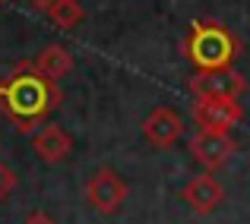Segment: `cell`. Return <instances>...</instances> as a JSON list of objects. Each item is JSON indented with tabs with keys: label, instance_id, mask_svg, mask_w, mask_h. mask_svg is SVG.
<instances>
[{
	"label": "cell",
	"instance_id": "1",
	"mask_svg": "<svg viewBox=\"0 0 250 224\" xmlns=\"http://www.w3.org/2000/svg\"><path fill=\"white\" fill-rule=\"evenodd\" d=\"M61 89L48 76L38 73L32 60H22L0 79V114L19 130V133H35L44 127L51 114L61 104Z\"/></svg>",
	"mask_w": 250,
	"mask_h": 224
},
{
	"label": "cell",
	"instance_id": "2",
	"mask_svg": "<svg viewBox=\"0 0 250 224\" xmlns=\"http://www.w3.org/2000/svg\"><path fill=\"white\" fill-rule=\"evenodd\" d=\"M181 51L193 63V70H219L231 67V60L241 54V41L219 19H196L184 38Z\"/></svg>",
	"mask_w": 250,
	"mask_h": 224
},
{
	"label": "cell",
	"instance_id": "3",
	"mask_svg": "<svg viewBox=\"0 0 250 224\" xmlns=\"http://www.w3.org/2000/svg\"><path fill=\"white\" fill-rule=\"evenodd\" d=\"M85 202L102 215H114L127 202V183L117 177V170L98 168L85 183Z\"/></svg>",
	"mask_w": 250,
	"mask_h": 224
},
{
	"label": "cell",
	"instance_id": "4",
	"mask_svg": "<svg viewBox=\"0 0 250 224\" xmlns=\"http://www.w3.org/2000/svg\"><path fill=\"white\" fill-rule=\"evenodd\" d=\"M193 120L200 123V130H215V133H228L231 127H238L244 111H241L238 98H196L193 101Z\"/></svg>",
	"mask_w": 250,
	"mask_h": 224
},
{
	"label": "cell",
	"instance_id": "5",
	"mask_svg": "<svg viewBox=\"0 0 250 224\" xmlns=\"http://www.w3.org/2000/svg\"><path fill=\"white\" fill-rule=\"evenodd\" d=\"M190 92L196 98H238L247 89L244 76L234 73L231 67H219V70H196L190 76Z\"/></svg>",
	"mask_w": 250,
	"mask_h": 224
},
{
	"label": "cell",
	"instance_id": "6",
	"mask_svg": "<svg viewBox=\"0 0 250 224\" xmlns=\"http://www.w3.org/2000/svg\"><path fill=\"white\" fill-rule=\"evenodd\" d=\"M190 158L196 164H203L206 170H219L222 164H228V158L238 151V142L228 133H215V130H200L190 139Z\"/></svg>",
	"mask_w": 250,
	"mask_h": 224
},
{
	"label": "cell",
	"instance_id": "7",
	"mask_svg": "<svg viewBox=\"0 0 250 224\" xmlns=\"http://www.w3.org/2000/svg\"><path fill=\"white\" fill-rule=\"evenodd\" d=\"M181 196L196 215H212L215 208L222 205V199H225V189H222V183L212 177V170H206V174L190 177L187 187L181 189Z\"/></svg>",
	"mask_w": 250,
	"mask_h": 224
},
{
	"label": "cell",
	"instance_id": "8",
	"mask_svg": "<svg viewBox=\"0 0 250 224\" xmlns=\"http://www.w3.org/2000/svg\"><path fill=\"white\" fill-rule=\"evenodd\" d=\"M143 136H146L149 142H152L155 149H168V146H174L177 139L184 136V120H181V114H177L174 108H155L152 114L143 120Z\"/></svg>",
	"mask_w": 250,
	"mask_h": 224
},
{
	"label": "cell",
	"instance_id": "9",
	"mask_svg": "<svg viewBox=\"0 0 250 224\" xmlns=\"http://www.w3.org/2000/svg\"><path fill=\"white\" fill-rule=\"evenodd\" d=\"M32 146H35V155L42 158L44 164H57V161H63V158H70V151H73V139L67 136L63 127L44 123V127L35 130Z\"/></svg>",
	"mask_w": 250,
	"mask_h": 224
},
{
	"label": "cell",
	"instance_id": "10",
	"mask_svg": "<svg viewBox=\"0 0 250 224\" xmlns=\"http://www.w3.org/2000/svg\"><path fill=\"white\" fill-rule=\"evenodd\" d=\"M32 63H35L38 73L48 76L51 82H61V79L73 70V54H70L63 44H48V48H44Z\"/></svg>",
	"mask_w": 250,
	"mask_h": 224
},
{
	"label": "cell",
	"instance_id": "11",
	"mask_svg": "<svg viewBox=\"0 0 250 224\" xmlns=\"http://www.w3.org/2000/svg\"><path fill=\"white\" fill-rule=\"evenodd\" d=\"M83 6H80V0H54V3L48 6V19L57 25V29H63V32H70V29H76V25L83 22Z\"/></svg>",
	"mask_w": 250,
	"mask_h": 224
},
{
	"label": "cell",
	"instance_id": "12",
	"mask_svg": "<svg viewBox=\"0 0 250 224\" xmlns=\"http://www.w3.org/2000/svg\"><path fill=\"white\" fill-rule=\"evenodd\" d=\"M16 183H19V177H16V170L13 168H6L3 161H0V202L6 199V196L16 189Z\"/></svg>",
	"mask_w": 250,
	"mask_h": 224
},
{
	"label": "cell",
	"instance_id": "13",
	"mask_svg": "<svg viewBox=\"0 0 250 224\" xmlns=\"http://www.w3.org/2000/svg\"><path fill=\"white\" fill-rule=\"evenodd\" d=\"M22 224H57V221H54V218H48L44 212H35V215H29V218H25Z\"/></svg>",
	"mask_w": 250,
	"mask_h": 224
},
{
	"label": "cell",
	"instance_id": "14",
	"mask_svg": "<svg viewBox=\"0 0 250 224\" xmlns=\"http://www.w3.org/2000/svg\"><path fill=\"white\" fill-rule=\"evenodd\" d=\"M32 6H35V10H42V13H48V6L54 3V0H29Z\"/></svg>",
	"mask_w": 250,
	"mask_h": 224
},
{
	"label": "cell",
	"instance_id": "15",
	"mask_svg": "<svg viewBox=\"0 0 250 224\" xmlns=\"http://www.w3.org/2000/svg\"><path fill=\"white\" fill-rule=\"evenodd\" d=\"M0 3H3V0H0Z\"/></svg>",
	"mask_w": 250,
	"mask_h": 224
}]
</instances>
